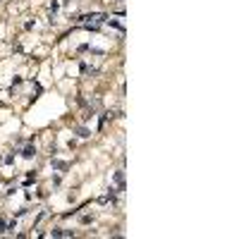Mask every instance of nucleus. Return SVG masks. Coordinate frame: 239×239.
Listing matches in <instances>:
<instances>
[{"mask_svg": "<svg viewBox=\"0 0 239 239\" xmlns=\"http://www.w3.org/2000/svg\"><path fill=\"white\" fill-rule=\"evenodd\" d=\"M0 232H7V222L5 220H0Z\"/></svg>", "mask_w": 239, "mask_h": 239, "instance_id": "obj_4", "label": "nucleus"}, {"mask_svg": "<svg viewBox=\"0 0 239 239\" xmlns=\"http://www.w3.org/2000/svg\"><path fill=\"white\" fill-rule=\"evenodd\" d=\"M77 134H79L81 139H86V137H89V129H86V127H79V129H77Z\"/></svg>", "mask_w": 239, "mask_h": 239, "instance_id": "obj_3", "label": "nucleus"}, {"mask_svg": "<svg viewBox=\"0 0 239 239\" xmlns=\"http://www.w3.org/2000/svg\"><path fill=\"white\" fill-rule=\"evenodd\" d=\"M22 156H24V158H34V156H36L34 146H27V148H24V151H22Z\"/></svg>", "mask_w": 239, "mask_h": 239, "instance_id": "obj_1", "label": "nucleus"}, {"mask_svg": "<svg viewBox=\"0 0 239 239\" xmlns=\"http://www.w3.org/2000/svg\"><path fill=\"white\" fill-rule=\"evenodd\" d=\"M117 2H122V0H117Z\"/></svg>", "mask_w": 239, "mask_h": 239, "instance_id": "obj_5", "label": "nucleus"}, {"mask_svg": "<svg viewBox=\"0 0 239 239\" xmlns=\"http://www.w3.org/2000/svg\"><path fill=\"white\" fill-rule=\"evenodd\" d=\"M115 182L120 184V191H122V189H124V175H122V172H117V175H115Z\"/></svg>", "mask_w": 239, "mask_h": 239, "instance_id": "obj_2", "label": "nucleus"}]
</instances>
